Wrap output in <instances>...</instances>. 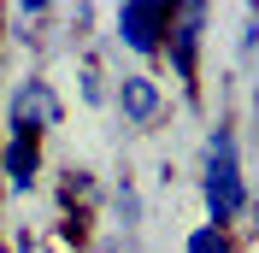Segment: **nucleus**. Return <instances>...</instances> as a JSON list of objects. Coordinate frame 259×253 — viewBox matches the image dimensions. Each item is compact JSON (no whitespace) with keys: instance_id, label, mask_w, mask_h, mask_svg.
Listing matches in <instances>:
<instances>
[{"instance_id":"1","label":"nucleus","mask_w":259,"mask_h":253,"mask_svg":"<svg viewBox=\"0 0 259 253\" xmlns=\"http://www.w3.org/2000/svg\"><path fill=\"white\" fill-rule=\"evenodd\" d=\"M206 212H212V230H224L236 212L247 206V189H242V165H236V136L230 130H212L206 136Z\"/></svg>"},{"instance_id":"2","label":"nucleus","mask_w":259,"mask_h":253,"mask_svg":"<svg viewBox=\"0 0 259 253\" xmlns=\"http://www.w3.org/2000/svg\"><path fill=\"white\" fill-rule=\"evenodd\" d=\"M65 118V106H59V95H53V82H41V77H24L12 89V130H53Z\"/></svg>"},{"instance_id":"3","label":"nucleus","mask_w":259,"mask_h":253,"mask_svg":"<svg viewBox=\"0 0 259 253\" xmlns=\"http://www.w3.org/2000/svg\"><path fill=\"white\" fill-rule=\"evenodd\" d=\"M165 30H171V12H165V6H153V0L118 6V41H124L130 53H153Z\"/></svg>"},{"instance_id":"4","label":"nucleus","mask_w":259,"mask_h":253,"mask_svg":"<svg viewBox=\"0 0 259 253\" xmlns=\"http://www.w3.org/2000/svg\"><path fill=\"white\" fill-rule=\"evenodd\" d=\"M118 106H124L130 124L159 118V82H153V77H124V82H118Z\"/></svg>"},{"instance_id":"5","label":"nucleus","mask_w":259,"mask_h":253,"mask_svg":"<svg viewBox=\"0 0 259 253\" xmlns=\"http://www.w3.org/2000/svg\"><path fill=\"white\" fill-rule=\"evenodd\" d=\"M35 165H41V159H35V136L30 130H12V142H6V183H12V189H30Z\"/></svg>"},{"instance_id":"6","label":"nucleus","mask_w":259,"mask_h":253,"mask_svg":"<svg viewBox=\"0 0 259 253\" xmlns=\"http://www.w3.org/2000/svg\"><path fill=\"white\" fill-rule=\"evenodd\" d=\"M189 253H230V236L212 230V224H200V230L189 236Z\"/></svg>"},{"instance_id":"7","label":"nucleus","mask_w":259,"mask_h":253,"mask_svg":"<svg viewBox=\"0 0 259 253\" xmlns=\"http://www.w3.org/2000/svg\"><path fill=\"white\" fill-rule=\"evenodd\" d=\"M24 253H35V247H24Z\"/></svg>"}]
</instances>
